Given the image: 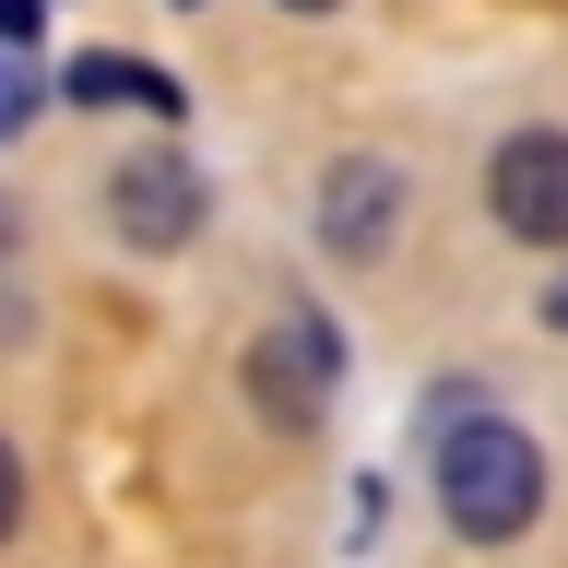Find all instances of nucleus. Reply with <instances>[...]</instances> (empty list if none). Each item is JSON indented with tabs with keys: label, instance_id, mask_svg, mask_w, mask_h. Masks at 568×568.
I'll use <instances>...</instances> for the list:
<instances>
[{
	"label": "nucleus",
	"instance_id": "obj_3",
	"mask_svg": "<svg viewBox=\"0 0 568 568\" xmlns=\"http://www.w3.org/2000/svg\"><path fill=\"white\" fill-rule=\"evenodd\" d=\"M332 367H344L332 320L296 308V320H273V332L248 344V403H261L273 426H320V415H332Z\"/></svg>",
	"mask_w": 568,
	"mask_h": 568
},
{
	"label": "nucleus",
	"instance_id": "obj_10",
	"mask_svg": "<svg viewBox=\"0 0 568 568\" xmlns=\"http://www.w3.org/2000/svg\"><path fill=\"white\" fill-rule=\"evenodd\" d=\"M284 12H344V0H284Z\"/></svg>",
	"mask_w": 568,
	"mask_h": 568
},
{
	"label": "nucleus",
	"instance_id": "obj_11",
	"mask_svg": "<svg viewBox=\"0 0 568 568\" xmlns=\"http://www.w3.org/2000/svg\"><path fill=\"white\" fill-rule=\"evenodd\" d=\"M178 12H202V0H178Z\"/></svg>",
	"mask_w": 568,
	"mask_h": 568
},
{
	"label": "nucleus",
	"instance_id": "obj_9",
	"mask_svg": "<svg viewBox=\"0 0 568 568\" xmlns=\"http://www.w3.org/2000/svg\"><path fill=\"white\" fill-rule=\"evenodd\" d=\"M545 320H557V332H568V284H557V296H545Z\"/></svg>",
	"mask_w": 568,
	"mask_h": 568
},
{
	"label": "nucleus",
	"instance_id": "obj_5",
	"mask_svg": "<svg viewBox=\"0 0 568 568\" xmlns=\"http://www.w3.org/2000/svg\"><path fill=\"white\" fill-rule=\"evenodd\" d=\"M390 237H403V166L390 154H332V178H320V248L332 261H379Z\"/></svg>",
	"mask_w": 568,
	"mask_h": 568
},
{
	"label": "nucleus",
	"instance_id": "obj_7",
	"mask_svg": "<svg viewBox=\"0 0 568 568\" xmlns=\"http://www.w3.org/2000/svg\"><path fill=\"white\" fill-rule=\"evenodd\" d=\"M12 521H24V462H12V438H0V545H12Z\"/></svg>",
	"mask_w": 568,
	"mask_h": 568
},
{
	"label": "nucleus",
	"instance_id": "obj_1",
	"mask_svg": "<svg viewBox=\"0 0 568 568\" xmlns=\"http://www.w3.org/2000/svg\"><path fill=\"white\" fill-rule=\"evenodd\" d=\"M438 509H450L462 545H509L545 509V450H532L509 415H450L438 426Z\"/></svg>",
	"mask_w": 568,
	"mask_h": 568
},
{
	"label": "nucleus",
	"instance_id": "obj_6",
	"mask_svg": "<svg viewBox=\"0 0 568 568\" xmlns=\"http://www.w3.org/2000/svg\"><path fill=\"white\" fill-rule=\"evenodd\" d=\"M60 95H83V106H154V119H178V106H190V83H178V71H154V60H131V48H83V60L60 71Z\"/></svg>",
	"mask_w": 568,
	"mask_h": 568
},
{
	"label": "nucleus",
	"instance_id": "obj_2",
	"mask_svg": "<svg viewBox=\"0 0 568 568\" xmlns=\"http://www.w3.org/2000/svg\"><path fill=\"white\" fill-rule=\"evenodd\" d=\"M202 213H213L202 166H190V154H166V142H142V154H119V166H106V225H119L131 248H154V261L202 237Z\"/></svg>",
	"mask_w": 568,
	"mask_h": 568
},
{
	"label": "nucleus",
	"instance_id": "obj_4",
	"mask_svg": "<svg viewBox=\"0 0 568 568\" xmlns=\"http://www.w3.org/2000/svg\"><path fill=\"white\" fill-rule=\"evenodd\" d=\"M486 213L521 248H568V131H509V142H497Z\"/></svg>",
	"mask_w": 568,
	"mask_h": 568
},
{
	"label": "nucleus",
	"instance_id": "obj_8",
	"mask_svg": "<svg viewBox=\"0 0 568 568\" xmlns=\"http://www.w3.org/2000/svg\"><path fill=\"white\" fill-rule=\"evenodd\" d=\"M36 24H48V0H0V36H12V48H24Z\"/></svg>",
	"mask_w": 568,
	"mask_h": 568
}]
</instances>
